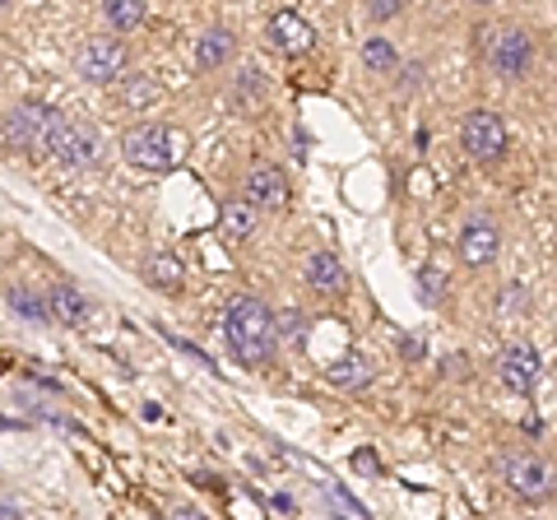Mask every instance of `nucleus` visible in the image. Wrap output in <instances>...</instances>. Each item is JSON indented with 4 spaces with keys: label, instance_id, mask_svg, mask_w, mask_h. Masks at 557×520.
<instances>
[{
    "label": "nucleus",
    "instance_id": "nucleus-1",
    "mask_svg": "<svg viewBox=\"0 0 557 520\" xmlns=\"http://www.w3.org/2000/svg\"><path fill=\"white\" fill-rule=\"evenodd\" d=\"M223 335L242 368H265L274 358V311L260 298H233L223 311Z\"/></svg>",
    "mask_w": 557,
    "mask_h": 520
},
{
    "label": "nucleus",
    "instance_id": "nucleus-2",
    "mask_svg": "<svg viewBox=\"0 0 557 520\" xmlns=\"http://www.w3.org/2000/svg\"><path fill=\"white\" fill-rule=\"evenodd\" d=\"M70 121L47 108V102H14L5 112V145L10 149H24V153H57L61 135H65Z\"/></svg>",
    "mask_w": 557,
    "mask_h": 520
},
{
    "label": "nucleus",
    "instance_id": "nucleus-3",
    "mask_svg": "<svg viewBox=\"0 0 557 520\" xmlns=\"http://www.w3.org/2000/svg\"><path fill=\"white\" fill-rule=\"evenodd\" d=\"M483 61H487V71L502 79H525L534 71V38L516 24L483 28Z\"/></svg>",
    "mask_w": 557,
    "mask_h": 520
},
{
    "label": "nucleus",
    "instance_id": "nucleus-4",
    "mask_svg": "<svg viewBox=\"0 0 557 520\" xmlns=\"http://www.w3.org/2000/svg\"><path fill=\"white\" fill-rule=\"evenodd\" d=\"M182 131H168V126H135L126 131V140H121V153H126V163L139 168V172H172L182 163Z\"/></svg>",
    "mask_w": 557,
    "mask_h": 520
},
{
    "label": "nucleus",
    "instance_id": "nucleus-5",
    "mask_svg": "<svg viewBox=\"0 0 557 520\" xmlns=\"http://www.w3.org/2000/svg\"><path fill=\"white\" fill-rule=\"evenodd\" d=\"M502 483L525 502H548L557 493V470L544 456H534V450H511L502 460Z\"/></svg>",
    "mask_w": 557,
    "mask_h": 520
},
{
    "label": "nucleus",
    "instance_id": "nucleus-6",
    "mask_svg": "<svg viewBox=\"0 0 557 520\" xmlns=\"http://www.w3.org/2000/svg\"><path fill=\"white\" fill-rule=\"evenodd\" d=\"M126 65H131L126 42L121 38H94V42L79 47L75 71H79L84 84H116L121 75H126Z\"/></svg>",
    "mask_w": 557,
    "mask_h": 520
},
{
    "label": "nucleus",
    "instance_id": "nucleus-7",
    "mask_svg": "<svg viewBox=\"0 0 557 520\" xmlns=\"http://www.w3.org/2000/svg\"><path fill=\"white\" fill-rule=\"evenodd\" d=\"M460 145L474 163H497L507 153V126L497 112H469L460 121Z\"/></svg>",
    "mask_w": 557,
    "mask_h": 520
},
{
    "label": "nucleus",
    "instance_id": "nucleus-8",
    "mask_svg": "<svg viewBox=\"0 0 557 520\" xmlns=\"http://www.w3.org/2000/svg\"><path fill=\"white\" fill-rule=\"evenodd\" d=\"M502 256V228L487 214H469L460 223V260L469 270H487Z\"/></svg>",
    "mask_w": 557,
    "mask_h": 520
},
{
    "label": "nucleus",
    "instance_id": "nucleus-9",
    "mask_svg": "<svg viewBox=\"0 0 557 520\" xmlns=\"http://www.w3.org/2000/svg\"><path fill=\"white\" fill-rule=\"evenodd\" d=\"M242 196H247L256 210L274 214V210H284L288 205V182H284V172H278L274 163H256V168H247V177H242Z\"/></svg>",
    "mask_w": 557,
    "mask_h": 520
},
{
    "label": "nucleus",
    "instance_id": "nucleus-10",
    "mask_svg": "<svg viewBox=\"0 0 557 520\" xmlns=\"http://www.w3.org/2000/svg\"><path fill=\"white\" fill-rule=\"evenodd\" d=\"M47 311H51V321L65 325V331H84V325L94 321V302H89V293H79L75 284H57L47 293Z\"/></svg>",
    "mask_w": 557,
    "mask_h": 520
},
{
    "label": "nucleus",
    "instance_id": "nucleus-11",
    "mask_svg": "<svg viewBox=\"0 0 557 520\" xmlns=\"http://www.w3.org/2000/svg\"><path fill=\"white\" fill-rule=\"evenodd\" d=\"M57 159L70 163V168H98L102 159V135L94 126H84V121H70L61 145H57Z\"/></svg>",
    "mask_w": 557,
    "mask_h": 520
},
{
    "label": "nucleus",
    "instance_id": "nucleus-12",
    "mask_svg": "<svg viewBox=\"0 0 557 520\" xmlns=\"http://www.w3.org/2000/svg\"><path fill=\"white\" fill-rule=\"evenodd\" d=\"M311 42H317V33H311V24L302 20V14L278 10L270 20V47L284 51V57H302V51H311Z\"/></svg>",
    "mask_w": 557,
    "mask_h": 520
},
{
    "label": "nucleus",
    "instance_id": "nucleus-13",
    "mask_svg": "<svg viewBox=\"0 0 557 520\" xmlns=\"http://www.w3.org/2000/svg\"><path fill=\"white\" fill-rule=\"evenodd\" d=\"M497 376H502V386H511V391H534V381H539V354L525 349V344H511V349H502L497 354Z\"/></svg>",
    "mask_w": 557,
    "mask_h": 520
},
{
    "label": "nucleus",
    "instance_id": "nucleus-14",
    "mask_svg": "<svg viewBox=\"0 0 557 520\" xmlns=\"http://www.w3.org/2000/svg\"><path fill=\"white\" fill-rule=\"evenodd\" d=\"M302 274H307L311 288L325 293V298H339V293H344V265H339L335 251H311L307 265H302Z\"/></svg>",
    "mask_w": 557,
    "mask_h": 520
},
{
    "label": "nucleus",
    "instance_id": "nucleus-15",
    "mask_svg": "<svg viewBox=\"0 0 557 520\" xmlns=\"http://www.w3.org/2000/svg\"><path fill=\"white\" fill-rule=\"evenodd\" d=\"M233 51H237V38L228 28H209L196 42V61H200V71H223L233 61Z\"/></svg>",
    "mask_w": 557,
    "mask_h": 520
},
{
    "label": "nucleus",
    "instance_id": "nucleus-16",
    "mask_svg": "<svg viewBox=\"0 0 557 520\" xmlns=\"http://www.w3.org/2000/svg\"><path fill=\"white\" fill-rule=\"evenodd\" d=\"M362 65H368L372 75H391V71H399V51H395V42L391 38H368L362 42Z\"/></svg>",
    "mask_w": 557,
    "mask_h": 520
},
{
    "label": "nucleus",
    "instance_id": "nucleus-17",
    "mask_svg": "<svg viewBox=\"0 0 557 520\" xmlns=\"http://www.w3.org/2000/svg\"><path fill=\"white\" fill-rule=\"evenodd\" d=\"M102 14L116 33H135L145 24V0H102Z\"/></svg>",
    "mask_w": 557,
    "mask_h": 520
},
{
    "label": "nucleus",
    "instance_id": "nucleus-18",
    "mask_svg": "<svg viewBox=\"0 0 557 520\" xmlns=\"http://www.w3.org/2000/svg\"><path fill=\"white\" fill-rule=\"evenodd\" d=\"M256 205L251 200H228L223 205V233L228 237H251L256 233Z\"/></svg>",
    "mask_w": 557,
    "mask_h": 520
},
{
    "label": "nucleus",
    "instance_id": "nucleus-19",
    "mask_svg": "<svg viewBox=\"0 0 557 520\" xmlns=\"http://www.w3.org/2000/svg\"><path fill=\"white\" fill-rule=\"evenodd\" d=\"M149 280L159 284V288H168V293H177L182 288V265L172 256H153L149 260Z\"/></svg>",
    "mask_w": 557,
    "mask_h": 520
},
{
    "label": "nucleus",
    "instance_id": "nucleus-20",
    "mask_svg": "<svg viewBox=\"0 0 557 520\" xmlns=\"http://www.w3.org/2000/svg\"><path fill=\"white\" fill-rule=\"evenodd\" d=\"M260 94H265V84H260V75L256 71H242L237 75V102L247 112H260Z\"/></svg>",
    "mask_w": 557,
    "mask_h": 520
},
{
    "label": "nucleus",
    "instance_id": "nucleus-21",
    "mask_svg": "<svg viewBox=\"0 0 557 520\" xmlns=\"http://www.w3.org/2000/svg\"><path fill=\"white\" fill-rule=\"evenodd\" d=\"M10 307H14V311H24V317H28V321H42V317H51V311H47V307H38V302H33V298H24V293H20V288H10Z\"/></svg>",
    "mask_w": 557,
    "mask_h": 520
},
{
    "label": "nucleus",
    "instance_id": "nucleus-22",
    "mask_svg": "<svg viewBox=\"0 0 557 520\" xmlns=\"http://www.w3.org/2000/svg\"><path fill=\"white\" fill-rule=\"evenodd\" d=\"M405 10V0H368V14L376 24H386V20H395V14Z\"/></svg>",
    "mask_w": 557,
    "mask_h": 520
},
{
    "label": "nucleus",
    "instance_id": "nucleus-23",
    "mask_svg": "<svg viewBox=\"0 0 557 520\" xmlns=\"http://www.w3.org/2000/svg\"><path fill=\"white\" fill-rule=\"evenodd\" d=\"M474 5H493V0H474Z\"/></svg>",
    "mask_w": 557,
    "mask_h": 520
}]
</instances>
